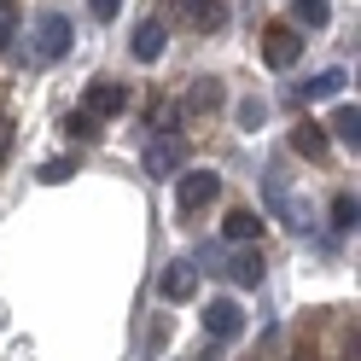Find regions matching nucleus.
<instances>
[{"label": "nucleus", "mask_w": 361, "mask_h": 361, "mask_svg": "<svg viewBox=\"0 0 361 361\" xmlns=\"http://www.w3.org/2000/svg\"><path fill=\"white\" fill-rule=\"evenodd\" d=\"M204 332H210V344H233V338L245 332V309L233 298H210L204 309Z\"/></svg>", "instance_id": "3"}, {"label": "nucleus", "mask_w": 361, "mask_h": 361, "mask_svg": "<svg viewBox=\"0 0 361 361\" xmlns=\"http://www.w3.org/2000/svg\"><path fill=\"white\" fill-rule=\"evenodd\" d=\"M164 24H157V18H146V24L140 30H134V59H140V64H157V59H164Z\"/></svg>", "instance_id": "9"}, {"label": "nucleus", "mask_w": 361, "mask_h": 361, "mask_svg": "<svg viewBox=\"0 0 361 361\" xmlns=\"http://www.w3.org/2000/svg\"><path fill=\"white\" fill-rule=\"evenodd\" d=\"M59 128L71 134V140H94V134H99V123L87 117V111H64V123H59Z\"/></svg>", "instance_id": "16"}, {"label": "nucleus", "mask_w": 361, "mask_h": 361, "mask_svg": "<svg viewBox=\"0 0 361 361\" xmlns=\"http://www.w3.org/2000/svg\"><path fill=\"white\" fill-rule=\"evenodd\" d=\"M291 94H298V105H309V99H332V94H344V71H321V76L298 82Z\"/></svg>", "instance_id": "8"}, {"label": "nucleus", "mask_w": 361, "mask_h": 361, "mask_svg": "<svg viewBox=\"0 0 361 361\" xmlns=\"http://www.w3.org/2000/svg\"><path fill=\"white\" fill-rule=\"evenodd\" d=\"M187 6H192V24L198 30H221V24H228V6H221V0H187Z\"/></svg>", "instance_id": "12"}, {"label": "nucleus", "mask_w": 361, "mask_h": 361, "mask_svg": "<svg viewBox=\"0 0 361 361\" xmlns=\"http://www.w3.org/2000/svg\"><path fill=\"white\" fill-rule=\"evenodd\" d=\"M298 53H303V35H298V30H286V24H274V30H268L262 59L274 64V71H291V64H298Z\"/></svg>", "instance_id": "5"}, {"label": "nucleus", "mask_w": 361, "mask_h": 361, "mask_svg": "<svg viewBox=\"0 0 361 361\" xmlns=\"http://www.w3.org/2000/svg\"><path fill=\"white\" fill-rule=\"evenodd\" d=\"M228 274H233L239 286H262V251H239V257L228 262Z\"/></svg>", "instance_id": "11"}, {"label": "nucleus", "mask_w": 361, "mask_h": 361, "mask_svg": "<svg viewBox=\"0 0 361 361\" xmlns=\"http://www.w3.org/2000/svg\"><path fill=\"white\" fill-rule=\"evenodd\" d=\"M180 164H187V146H180V140H152V146H146V175L164 180V175H175Z\"/></svg>", "instance_id": "7"}, {"label": "nucleus", "mask_w": 361, "mask_h": 361, "mask_svg": "<svg viewBox=\"0 0 361 361\" xmlns=\"http://www.w3.org/2000/svg\"><path fill=\"white\" fill-rule=\"evenodd\" d=\"M71 41H76V24H71L64 12H47V18L35 24V59H41V64H53V59L71 53Z\"/></svg>", "instance_id": "1"}, {"label": "nucleus", "mask_w": 361, "mask_h": 361, "mask_svg": "<svg viewBox=\"0 0 361 361\" xmlns=\"http://www.w3.org/2000/svg\"><path fill=\"white\" fill-rule=\"evenodd\" d=\"M216 192H221V175H210V169H187V175L175 180V204L187 210V216H192V210H204Z\"/></svg>", "instance_id": "2"}, {"label": "nucleus", "mask_w": 361, "mask_h": 361, "mask_svg": "<svg viewBox=\"0 0 361 361\" xmlns=\"http://www.w3.org/2000/svg\"><path fill=\"white\" fill-rule=\"evenodd\" d=\"M157 291H164V303H187L198 291V268L192 262H169L164 274H157Z\"/></svg>", "instance_id": "6"}, {"label": "nucleus", "mask_w": 361, "mask_h": 361, "mask_svg": "<svg viewBox=\"0 0 361 361\" xmlns=\"http://www.w3.org/2000/svg\"><path fill=\"white\" fill-rule=\"evenodd\" d=\"M192 105H221V87H216V82H204V87L192 94Z\"/></svg>", "instance_id": "22"}, {"label": "nucleus", "mask_w": 361, "mask_h": 361, "mask_svg": "<svg viewBox=\"0 0 361 361\" xmlns=\"http://www.w3.org/2000/svg\"><path fill=\"white\" fill-rule=\"evenodd\" d=\"M355 216H361L355 192H338V198H332V228H338V233H355Z\"/></svg>", "instance_id": "14"}, {"label": "nucleus", "mask_w": 361, "mask_h": 361, "mask_svg": "<svg viewBox=\"0 0 361 361\" xmlns=\"http://www.w3.org/2000/svg\"><path fill=\"white\" fill-rule=\"evenodd\" d=\"M87 12H94V18H99V24H111V18H117V12H123V0H87Z\"/></svg>", "instance_id": "21"}, {"label": "nucleus", "mask_w": 361, "mask_h": 361, "mask_svg": "<svg viewBox=\"0 0 361 361\" xmlns=\"http://www.w3.org/2000/svg\"><path fill=\"white\" fill-rule=\"evenodd\" d=\"M291 12H298V24H309V30H326L332 0H291Z\"/></svg>", "instance_id": "13"}, {"label": "nucleus", "mask_w": 361, "mask_h": 361, "mask_svg": "<svg viewBox=\"0 0 361 361\" xmlns=\"http://www.w3.org/2000/svg\"><path fill=\"white\" fill-rule=\"evenodd\" d=\"M291 146H298L303 157H321V152H326V134H321V123H303L298 134H291Z\"/></svg>", "instance_id": "15"}, {"label": "nucleus", "mask_w": 361, "mask_h": 361, "mask_svg": "<svg viewBox=\"0 0 361 361\" xmlns=\"http://www.w3.org/2000/svg\"><path fill=\"white\" fill-rule=\"evenodd\" d=\"M82 111H87V117H123V111H128V87L123 82H94V87H87V99H82Z\"/></svg>", "instance_id": "4"}, {"label": "nucleus", "mask_w": 361, "mask_h": 361, "mask_svg": "<svg viewBox=\"0 0 361 361\" xmlns=\"http://www.w3.org/2000/svg\"><path fill=\"white\" fill-rule=\"evenodd\" d=\"M326 128H332V140H344V146L355 152V146H361V111H355V99H350V105H338Z\"/></svg>", "instance_id": "10"}, {"label": "nucleus", "mask_w": 361, "mask_h": 361, "mask_svg": "<svg viewBox=\"0 0 361 361\" xmlns=\"http://www.w3.org/2000/svg\"><path fill=\"white\" fill-rule=\"evenodd\" d=\"M6 157H12V123L0 117V164H6Z\"/></svg>", "instance_id": "23"}, {"label": "nucleus", "mask_w": 361, "mask_h": 361, "mask_svg": "<svg viewBox=\"0 0 361 361\" xmlns=\"http://www.w3.org/2000/svg\"><path fill=\"white\" fill-rule=\"evenodd\" d=\"M262 117H268V105H262V99H239V123H245V128H257Z\"/></svg>", "instance_id": "20"}, {"label": "nucleus", "mask_w": 361, "mask_h": 361, "mask_svg": "<svg viewBox=\"0 0 361 361\" xmlns=\"http://www.w3.org/2000/svg\"><path fill=\"white\" fill-rule=\"evenodd\" d=\"M76 175V164H64V157H53V164H41V180L47 187H59V180H71Z\"/></svg>", "instance_id": "19"}, {"label": "nucleus", "mask_w": 361, "mask_h": 361, "mask_svg": "<svg viewBox=\"0 0 361 361\" xmlns=\"http://www.w3.org/2000/svg\"><path fill=\"white\" fill-rule=\"evenodd\" d=\"M18 41V0H0V53H12Z\"/></svg>", "instance_id": "18"}, {"label": "nucleus", "mask_w": 361, "mask_h": 361, "mask_svg": "<svg viewBox=\"0 0 361 361\" xmlns=\"http://www.w3.org/2000/svg\"><path fill=\"white\" fill-rule=\"evenodd\" d=\"M257 228H262V221H257L251 210H233V216H228V239H233V245H245V239H257Z\"/></svg>", "instance_id": "17"}]
</instances>
